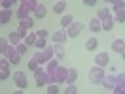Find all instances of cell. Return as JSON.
Returning a JSON list of instances; mask_svg holds the SVG:
<instances>
[{"instance_id":"cell-1","label":"cell","mask_w":125,"mask_h":94,"mask_svg":"<svg viewBox=\"0 0 125 94\" xmlns=\"http://www.w3.org/2000/svg\"><path fill=\"white\" fill-rule=\"evenodd\" d=\"M104 75H106L104 68H101V66H93V68L89 70V73H87V79H89V83H93V85H101V81H102Z\"/></svg>"},{"instance_id":"cell-2","label":"cell","mask_w":125,"mask_h":94,"mask_svg":"<svg viewBox=\"0 0 125 94\" xmlns=\"http://www.w3.org/2000/svg\"><path fill=\"white\" fill-rule=\"evenodd\" d=\"M34 73V83H36V86H46V85H49V79H47V71H46V68H42L40 66L36 71H32Z\"/></svg>"},{"instance_id":"cell-3","label":"cell","mask_w":125,"mask_h":94,"mask_svg":"<svg viewBox=\"0 0 125 94\" xmlns=\"http://www.w3.org/2000/svg\"><path fill=\"white\" fill-rule=\"evenodd\" d=\"M11 79H13V83H15L17 88H21V90H25L27 86H29V79H27V73L21 70H17L13 75H11Z\"/></svg>"},{"instance_id":"cell-4","label":"cell","mask_w":125,"mask_h":94,"mask_svg":"<svg viewBox=\"0 0 125 94\" xmlns=\"http://www.w3.org/2000/svg\"><path fill=\"white\" fill-rule=\"evenodd\" d=\"M66 75H68V68H64V66L59 64V68L53 71V83L55 85H62L66 81Z\"/></svg>"},{"instance_id":"cell-5","label":"cell","mask_w":125,"mask_h":94,"mask_svg":"<svg viewBox=\"0 0 125 94\" xmlns=\"http://www.w3.org/2000/svg\"><path fill=\"white\" fill-rule=\"evenodd\" d=\"M83 28H85V26L80 23V21H74V23L66 28V34H68V38H78L80 34L83 32Z\"/></svg>"},{"instance_id":"cell-6","label":"cell","mask_w":125,"mask_h":94,"mask_svg":"<svg viewBox=\"0 0 125 94\" xmlns=\"http://www.w3.org/2000/svg\"><path fill=\"white\" fill-rule=\"evenodd\" d=\"M2 56H6V58L10 60V64H19V62H21V55L15 51V47H13V45H10Z\"/></svg>"},{"instance_id":"cell-7","label":"cell","mask_w":125,"mask_h":94,"mask_svg":"<svg viewBox=\"0 0 125 94\" xmlns=\"http://www.w3.org/2000/svg\"><path fill=\"white\" fill-rule=\"evenodd\" d=\"M68 39V34H66V28H61V30H57L51 34V41L53 43H61V45H64V41Z\"/></svg>"},{"instance_id":"cell-8","label":"cell","mask_w":125,"mask_h":94,"mask_svg":"<svg viewBox=\"0 0 125 94\" xmlns=\"http://www.w3.org/2000/svg\"><path fill=\"white\" fill-rule=\"evenodd\" d=\"M95 66H101V68H106L112 60H110V55L108 53H97V56H95Z\"/></svg>"},{"instance_id":"cell-9","label":"cell","mask_w":125,"mask_h":94,"mask_svg":"<svg viewBox=\"0 0 125 94\" xmlns=\"http://www.w3.org/2000/svg\"><path fill=\"white\" fill-rule=\"evenodd\" d=\"M101 85L106 88V90H114V86H116V73H110V75H104L102 77V81H101Z\"/></svg>"},{"instance_id":"cell-10","label":"cell","mask_w":125,"mask_h":94,"mask_svg":"<svg viewBox=\"0 0 125 94\" xmlns=\"http://www.w3.org/2000/svg\"><path fill=\"white\" fill-rule=\"evenodd\" d=\"M110 47H112V51H114V53H121V51H123V47H125L123 38H114Z\"/></svg>"},{"instance_id":"cell-11","label":"cell","mask_w":125,"mask_h":94,"mask_svg":"<svg viewBox=\"0 0 125 94\" xmlns=\"http://www.w3.org/2000/svg\"><path fill=\"white\" fill-rule=\"evenodd\" d=\"M76 81H78V70L76 68H68V75H66V85H76Z\"/></svg>"},{"instance_id":"cell-12","label":"cell","mask_w":125,"mask_h":94,"mask_svg":"<svg viewBox=\"0 0 125 94\" xmlns=\"http://www.w3.org/2000/svg\"><path fill=\"white\" fill-rule=\"evenodd\" d=\"M89 30L93 32V34H97V32H101V30H102V23H101V19H97V17H93V19L89 21Z\"/></svg>"},{"instance_id":"cell-13","label":"cell","mask_w":125,"mask_h":94,"mask_svg":"<svg viewBox=\"0 0 125 94\" xmlns=\"http://www.w3.org/2000/svg\"><path fill=\"white\" fill-rule=\"evenodd\" d=\"M31 15L32 13L27 9L25 4H19V6H17V19H19V21H21V19H27V17H31Z\"/></svg>"},{"instance_id":"cell-14","label":"cell","mask_w":125,"mask_h":94,"mask_svg":"<svg viewBox=\"0 0 125 94\" xmlns=\"http://www.w3.org/2000/svg\"><path fill=\"white\" fill-rule=\"evenodd\" d=\"M74 21H76L74 15H70V13H62V17H61V28H68Z\"/></svg>"},{"instance_id":"cell-15","label":"cell","mask_w":125,"mask_h":94,"mask_svg":"<svg viewBox=\"0 0 125 94\" xmlns=\"http://www.w3.org/2000/svg\"><path fill=\"white\" fill-rule=\"evenodd\" d=\"M53 51H55V58H59V60H62L64 55H66V49L61 43H53Z\"/></svg>"},{"instance_id":"cell-16","label":"cell","mask_w":125,"mask_h":94,"mask_svg":"<svg viewBox=\"0 0 125 94\" xmlns=\"http://www.w3.org/2000/svg\"><path fill=\"white\" fill-rule=\"evenodd\" d=\"M11 17H13V11H11V9H0V23L2 24L10 23Z\"/></svg>"},{"instance_id":"cell-17","label":"cell","mask_w":125,"mask_h":94,"mask_svg":"<svg viewBox=\"0 0 125 94\" xmlns=\"http://www.w3.org/2000/svg\"><path fill=\"white\" fill-rule=\"evenodd\" d=\"M112 13H114V21L116 23H125V8L112 9Z\"/></svg>"},{"instance_id":"cell-18","label":"cell","mask_w":125,"mask_h":94,"mask_svg":"<svg viewBox=\"0 0 125 94\" xmlns=\"http://www.w3.org/2000/svg\"><path fill=\"white\" fill-rule=\"evenodd\" d=\"M64 9H66V2L64 0H57L53 4V13H57V15H62Z\"/></svg>"},{"instance_id":"cell-19","label":"cell","mask_w":125,"mask_h":94,"mask_svg":"<svg viewBox=\"0 0 125 94\" xmlns=\"http://www.w3.org/2000/svg\"><path fill=\"white\" fill-rule=\"evenodd\" d=\"M114 13H112V9L108 8H99L97 9V19H101V21H104V19H108V17H112Z\"/></svg>"},{"instance_id":"cell-20","label":"cell","mask_w":125,"mask_h":94,"mask_svg":"<svg viewBox=\"0 0 125 94\" xmlns=\"http://www.w3.org/2000/svg\"><path fill=\"white\" fill-rule=\"evenodd\" d=\"M57 68H59V58H55V56H53L51 60H47V62H46V71H47V73H53Z\"/></svg>"},{"instance_id":"cell-21","label":"cell","mask_w":125,"mask_h":94,"mask_svg":"<svg viewBox=\"0 0 125 94\" xmlns=\"http://www.w3.org/2000/svg\"><path fill=\"white\" fill-rule=\"evenodd\" d=\"M99 47V39H97V36H91V38L85 39V49L87 51H95Z\"/></svg>"},{"instance_id":"cell-22","label":"cell","mask_w":125,"mask_h":94,"mask_svg":"<svg viewBox=\"0 0 125 94\" xmlns=\"http://www.w3.org/2000/svg\"><path fill=\"white\" fill-rule=\"evenodd\" d=\"M19 26H21V28H25V30H32V28H34V19H32V17L21 19V21H19Z\"/></svg>"},{"instance_id":"cell-23","label":"cell","mask_w":125,"mask_h":94,"mask_svg":"<svg viewBox=\"0 0 125 94\" xmlns=\"http://www.w3.org/2000/svg\"><path fill=\"white\" fill-rule=\"evenodd\" d=\"M102 23V30L104 32H110L112 28H114V24H116V21H114V15L108 17V19H104V21H101Z\"/></svg>"},{"instance_id":"cell-24","label":"cell","mask_w":125,"mask_h":94,"mask_svg":"<svg viewBox=\"0 0 125 94\" xmlns=\"http://www.w3.org/2000/svg\"><path fill=\"white\" fill-rule=\"evenodd\" d=\"M46 13H47L46 6H44V4H38V8L34 9V13H32V17H36V19H44V17H46Z\"/></svg>"},{"instance_id":"cell-25","label":"cell","mask_w":125,"mask_h":94,"mask_svg":"<svg viewBox=\"0 0 125 94\" xmlns=\"http://www.w3.org/2000/svg\"><path fill=\"white\" fill-rule=\"evenodd\" d=\"M8 41H10V45H13V47H15L17 43H21L23 39L19 38V34H17V32L13 30V32H10V34H8Z\"/></svg>"},{"instance_id":"cell-26","label":"cell","mask_w":125,"mask_h":94,"mask_svg":"<svg viewBox=\"0 0 125 94\" xmlns=\"http://www.w3.org/2000/svg\"><path fill=\"white\" fill-rule=\"evenodd\" d=\"M36 39H38V38H36V34H34V32H29V34H27V38H25L23 39V41H25V43H27V47H32V45H34V43H36Z\"/></svg>"},{"instance_id":"cell-27","label":"cell","mask_w":125,"mask_h":94,"mask_svg":"<svg viewBox=\"0 0 125 94\" xmlns=\"http://www.w3.org/2000/svg\"><path fill=\"white\" fill-rule=\"evenodd\" d=\"M32 58H34V60H36V62H38L40 66H44V64L47 62V60H46V56H44V53H42V51H36V53L32 55Z\"/></svg>"},{"instance_id":"cell-28","label":"cell","mask_w":125,"mask_h":94,"mask_svg":"<svg viewBox=\"0 0 125 94\" xmlns=\"http://www.w3.org/2000/svg\"><path fill=\"white\" fill-rule=\"evenodd\" d=\"M42 53H44V56H46V60H51L55 56V51H53V45H47L46 49H42Z\"/></svg>"},{"instance_id":"cell-29","label":"cell","mask_w":125,"mask_h":94,"mask_svg":"<svg viewBox=\"0 0 125 94\" xmlns=\"http://www.w3.org/2000/svg\"><path fill=\"white\" fill-rule=\"evenodd\" d=\"M38 0H27V2H25V6H27V9H29V11H31V13H34V9L38 8Z\"/></svg>"},{"instance_id":"cell-30","label":"cell","mask_w":125,"mask_h":94,"mask_svg":"<svg viewBox=\"0 0 125 94\" xmlns=\"http://www.w3.org/2000/svg\"><path fill=\"white\" fill-rule=\"evenodd\" d=\"M15 51H17L21 56H23L25 53L29 51V47H27V43H25V41H21V43H17V45H15Z\"/></svg>"},{"instance_id":"cell-31","label":"cell","mask_w":125,"mask_h":94,"mask_svg":"<svg viewBox=\"0 0 125 94\" xmlns=\"http://www.w3.org/2000/svg\"><path fill=\"white\" fill-rule=\"evenodd\" d=\"M8 47H10V41H8V38H0V55H4Z\"/></svg>"},{"instance_id":"cell-32","label":"cell","mask_w":125,"mask_h":94,"mask_svg":"<svg viewBox=\"0 0 125 94\" xmlns=\"http://www.w3.org/2000/svg\"><path fill=\"white\" fill-rule=\"evenodd\" d=\"M17 4V0H2V9H11Z\"/></svg>"},{"instance_id":"cell-33","label":"cell","mask_w":125,"mask_h":94,"mask_svg":"<svg viewBox=\"0 0 125 94\" xmlns=\"http://www.w3.org/2000/svg\"><path fill=\"white\" fill-rule=\"evenodd\" d=\"M34 47H38V51L46 49V47H47V39H44V38H38V39H36V43H34Z\"/></svg>"},{"instance_id":"cell-34","label":"cell","mask_w":125,"mask_h":94,"mask_svg":"<svg viewBox=\"0 0 125 94\" xmlns=\"http://www.w3.org/2000/svg\"><path fill=\"white\" fill-rule=\"evenodd\" d=\"M116 85L117 86H125V73H116Z\"/></svg>"},{"instance_id":"cell-35","label":"cell","mask_w":125,"mask_h":94,"mask_svg":"<svg viewBox=\"0 0 125 94\" xmlns=\"http://www.w3.org/2000/svg\"><path fill=\"white\" fill-rule=\"evenodd\" d=\"M8 77H11V71H10V68H0V79H2V81H6Z\"/></svg>"},{"instance_id":"cell-36","label":"cell","mask_w":125,"mask_h":94,"mask_svg":"<svg viewBox=\"0 0 125 94\" xmlns=\"http://www.w3.org/2000/svg\"><path fill=\"white\" fill-rule=\"evenodd\" d=\"M110 4H112V9H117V8H125V0H108Z\"/></svg>"},{"instance_id":"cell-37","label":"cell","mask_w":125,"mask_h":94,"mask_svg":"<svg viewBox=\"0 0 125 94\" xmlns=\"http://www.w3.org/2000/svg\"><path fill=\"white\" fill-rule=\"evenodd\" d=\"M62 94H78V86L76 85H66V88H64Z\"/></svg>"},{"instance_id":"cell-38","label":"cell","mask_w":125,"mask_h":94,"mask_svg":"<svg viewBox=\"0 0 125 94\" xmlns=\"http://www.w3.org/2000/svg\"><path fill=\"white\" fill-rule=\"evenodd\" d=\"M27 66H29V70L31 71H36L40 68V64L36 62V60H34V58H31V60H29V64H27Z\"/></svg>"},{"instance_id":"cell-39","label":"cell","mask_w":125,"mask_h":94,"mask_svg":"<svg viewBox=\"0 0 125 94\" xmlns=\"http://www.w3.org/2000/svg\"><path fill=\"white\" fill-rule=\"evenodd\" d=\"M47 94H59V85H55V83L47 85Z\"/></svg>"},{"instance_id":"cell-40","label":"cell","mask_w":125,"mask_h":94,"mask_svg":"<svg viewBox=\"0 0 125 94\" xmlns=\"http://www.w3.org/2000/svg\"><path fill=\"white\" fill-rule=\"evenodd\" d=\"M17 34H19V38H21V39H25V38H27V34H29V32H31V30H25V28H21V26H17Z\"/></svg>"},{"instance_id":"cell-41","label":"cell","mask_w":125,"mask_h":94,"mask_svg":"<svg viewBox=\"0 0 125 94\" xmlns=\"http://www.w3.org/2000/svg\"><path fill=\"white\" fill-rule=\"evenodd\" d=\"M34 34H36V38H44V39H47V30H46V28H40V30H36Z\"/></svg>"},{"instance_id":"cell-42","label":"cell","mask_w":125,"mask_h":94,"mask_svg":"<svg viewBox=\"0 0 125 94\" xmlns=\"http://www.w3.org/2000/svg\"><path fill=\"white\" fill-rule=\"evenodd\" d=\"M112 94H125V86H114V90H112Z\"/></svg>"},{"instance_id":"cell-43","label":"cell","mask_w":125,"mask_h":94,"mask_svg":"<svg viewBox=\"0 0 125 94\" xmlns=\"http://www.w3.org/2000/svg\"><path fill=\"white\" fill-rule=\"evenodd\" d=\"M0 68H10V60L6 58V56L0 58Z\"/></svg>"},{"instance_id":"cell-44","label":"cell","mask_w":125,"mask_h":94,"mask_svg":"<svg viewBox=\"0 0 125 94\" xmlns=\"http://www.w3.org/2000/svg\"><path fill=\"white\" fill-rule=\"evenodd\" d=\"M82 2H83L85 6H95V4L99 2V0H82Z\"/></svg>"},{"instance_id":"cell-45","label":"cell","mask_w":125,"mask_h":94,"mask_svg":"<svg viewBox=\"0 0 125 94\" xmlns=\"http://www.w3.org/2000/svg\"><path fill=\"white\" fill-rule=\"evenodd\" d=\"M11 94H23V90H21V88H15V92H11Z\"/></svg>"},{"instance_id":"cell-46","label":"cell","mask_w":125,"mask_h":94,"mask_svg":"<svg viewBox=\"0 0 125 94\" xmlns=\"http://www.w3.org/2000/svg\"><path fill=\"white\" fill-rule=\"evenodd\" d=\"M119 55H121V58H123V60H125V47H123V51H121Z\"/></svg>"},{"instance_id":"cell-47","label":"cell","mask_w":125,"mask_h":94,"mask_svg":"<svg viewBox=\"0 0 125 94\" xmlns=\"http://www.w3.org/2000/svg\"><path fill=\"white\" fill-rule=\"evenodd\" d=\"M17 2H19V4H25V2H27V0H17Z\"/></svg>"},{"instance_id":"cell-48","label":"cell","mask_w":125,"mask_h":94,"mask_svg":"<svg viewBox=\"0 0 125 94\" xmlns=\"http://www.w3.org/2000/svg\"><path fill=\"white\" fill-rule=\"evenodd\" d=\"M102 2H108V0H102Z\"/></svg>"},{"instance_id":"cell-49","label":"cell","mask_w":125,"mask_h":94,"mask_svg":"<svg viewBox=\"0 0 125 94\" xmlns=\"http://www.w3.org/2000/svg\"><path fill=\"white\" fill-rule=\"evenodd\" d=\"M0 83H2V79H0Z\"/></svg>"},{"instance_id":"cell-50","label":"cell","mask_w":125,"mask_h":94,"mask_svg":"<svg viewBox=\"0 0 125 94\" xmlns=\"http://www.w3.org/2000/svg\"><path fill=\"white\" fill-rule=\"evenodd\" d=\"M0 26H2V23H0Z\"/></svg>"},{"instance_id":"cell-51","label":"cell","mask_w":125,"mask_h":94,"mask_svg":"<svg viewBox=\"0 0 125 94\" xmlns=\"http://www.w3.org/2000/svg\"><path fill=\"white\" fill-rule=\"evenodd\" d=\"M0 2H2V0H0Z\"/></svg>"}]
</instances>
